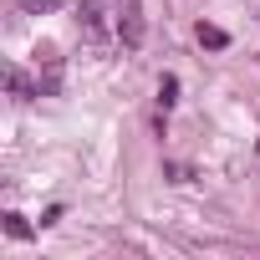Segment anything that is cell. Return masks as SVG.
<instances>
[{"instance_id":"1","label":"cell","mask_w":260,"mask_h":260,"mask_svg":"<svg viewBox=\"0 0 260 260\" xmlns=\"http://www.w3.org/2000/svg\"><path fill=\"white\" fill-rule=\"evenodd\" d=\"M77 31H82L87 51H92V56H102V51L117 41V16H107L102 0H77Z\"/></svg>"},{"instance_id":"2","label":"cell","mask_w":260,"mask_h":260,"mask_svg":"<svg viewBox=\"0 0 260 260\" xmlns=\"http://www.w3.org/2000/svg\"><path fill=\"white\" fill-rule=\"evenodd\" d=\"M117 46L122 51L143 46V0H117Z\"/></svg>"},{"instance_id":"3","label":"cell","mask_w":260,"mask_h":260,"mask_svg":"<svg viewBox=\"0 0 260 260\" xmlns=\"http://www.w3.org/2000/svg\"><path fill=\"white\" fill-rule=\"evenodd\" d=\"M194 36H199V46H209V51H224V46H230V31H224V26H214V21H199V31H194Z\"/></svg>"},{"instance_id":"4","label":"cell","mask_w":260,"mask_h":260,"mask_svg":"<svg viewBox=\"0 0 260 260\" xmlns=\"http://www.w3.org/2000/svg\"><path fill=\"white\" fill-rule=\"evenodd\" d=\"M67 0H16V11L21 16H51V11H61Z\"/></svg>"},{"instance_id":"5","label":"cell","mask_w":260,"mask_h":260,"mask_svg":"<svg viewBox=\"0 0 260 260\" xmlns=\"http://www.w3.org/2000/svg\"><path fill=\"white\" fill-rule=\"evenodd\" d=\"M6 235H11V240H31L36 230H31V219H26V214H16V209H11V214H6Z\"/></svg>"},{"instance_id":"6","label":"cell","mask_w":260,"mask_h":260,"mask_svg":"<svg viewBox=\"0 0 260 260\" xmlns=\"http://www.w3.org/2000/svg\"><path fill=\"white\" fill-rule=\"evenodd\" d=\"M6 82H11V97H16V102H31V82H26V72H16V67H11V77H6Z\"/></svg>"},{"instance_id":"7","label":"cell","mask_w":260,"mask_h":260,"mask_svg":"<svg viewBox=\"0 0 260 260\" xmlns=\"http://www.w3.org/2000/svg\"><path fill=\"white\" fill-rule=\"evenodd\" d=\"M174 102H179V77H164V82H158V107L169 112Z\"/></svg>"}]
</instances>
